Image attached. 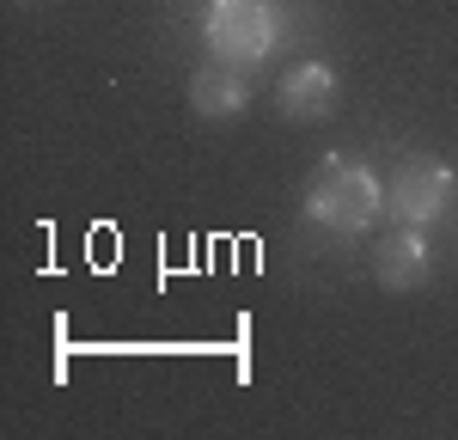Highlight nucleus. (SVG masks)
Returning a JSON list of instances; mask_svg holds the SVG:
<instances>
[{
    "instance_id": "obj_1",
    "label": "nucleus",
    "mask_w": 458,
    "mask_h": 440,
    "mask_svg": "<svg viewBox=\"0 0 458 440\" xmlns=\"http://www.w3.org/2000/svg\"><path fill=\"white\" fill-rule=\"evenodd\" d=\"M386 208V183L373 178L367 159H349V153H324L312 165V183H306V215L324 226V233H360L373 226Z\"/></svg>"
},
{
    "instance_id": "obj_2",
    "label": "nucleus",
    "mask_w": 458,
    "mask_h": 440,
    "mask_svg": "<svg viewBox=\"0 0 458 440\" xmlns=\"http://www.w3.org/2000/svg\"><path fill=\"white\" fill-rule=\"evenodd\" d=\"M282 37V19L269 0H214L208 6V43L220 62H239V68H257Z\"/></svg>"
},
{
    "instance_id": "obj_3",
    "label": "nucleus",
    "mask_w": 458,
    "mask_h": 440,
    "mask_svg": "<svg viewBox=\"0 0 458 440\" xmlns=\"http://www.w3.org/2000/svg\"><path fill=\"white\" fill-rule=\"evenodd\" d=\"M453 165L446 159H428V153H410V159H397V172L386 183V208L391 220H403V226H434V220L446 215V202H453Z\"/></svg>"
},
{
    "instance_id": "obj_4",
    "label": "nucleus",
    "mask_w": 458,
    "mask_h": 440,
    "mask_svg": "<svg viewBox=\"0 0 458 440\" xmlns=\"http://www.w3.org/2000/svg\"><path fill=\"white\" fill-rule=\"evenodd\" d=\"M373 275H379V288L386 293H416L428 282V239L422 226H391L386 239L373 245Z\"/></svg>"
},
{
    "instance_id": "obj_5",
    "label": "nucleus",
    "mask_w": 458,
    "mask_h": 440,
    "mask_svg": "<svg viewBox=\"0 0 458 440\" xmlns=\"http://www.w3.org/2000/svg\"><path fill=\"white\" fill-rule=\"evenodd\" d=\"M336 68H324V62H300V68L282 73V86H276V105L282 116H300V123H318V116H330L336 110Z\"/></svg>"
},
{
    "instance_id": "obj_6",
    "label": "nucleus",
    "mask_w": 458,
    "mask_h": 440,
    "mask_svg": "<svg viewBox=\"0 0 458 440\" xmlns=\"http://www.w3.org/2000/svg\"><path fill=\"white\" fill-rule=\"evenodd\" d=\"M250 105V80L233 68H196L190 73V110H202V116H239Z\"/></svg>"
}]
</instances>
